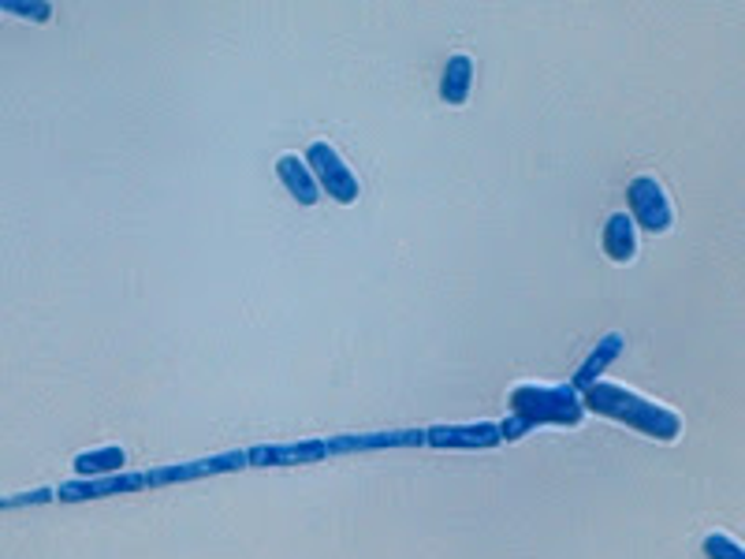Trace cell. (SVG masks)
Here are the masks:
<instances>
[{
  "mask_svg": "<svg viewBox=\"0 0 745 559\" xmlns=\"http://www.w3.org/2000/svg\"><path fill=\"white\" fill-rule=\"evenodd\" d=\"M581 406L604 414V418L634 425V429L656 436V441H675V436L682 433V418L671 411V406H663L656 400H645V395L622 389V384L593 381L586 389V400H581Z\"/></svg>",
  "mask_w": 745,
  "mask_h": 559,
  "instance_id": "1",
  "label": "cell"
},
{
  "mask_svg": "<svg viewBox=\"0 0 745 559\" xmlns=\"http://www.w3.org/2000/svg\"><path fill=\"white\" fill-rule=\"evenodd\" d=\"M619 348H622V335H619V332H611L608 340L600 343V348H597L593 354H589V362L578 370V377H575V384H570V389H581V392H586L589 384H593V381L600 377V370H604V365H608L611 359H615Z\"/></svg>",
  "mask_w": 745,
  "mask_h": 559,
  "instance_id": "9",
  "label": "cell"
},
{
  "mask_svg": "<svg viewBox=\"0 0 745 559\" xmlns=\"http://www.w3.org/2000/svg\"><path fill=\"white\" fill-rule=\"evenodd\" d=\"M469 83H474V64H469V56H452L447 60V71H444V97L452 101V105H463L469 97Z\"/></svg>",
  "mask_w": 745,
  "mask_h": 559,
  "instance_id": "8",
  "label": "cell"
},
{
  "mask_svg": "<svg viewBox=\"0 0 745 559\" xmlns=\"http://www.w3.org/2000/svg\"><path fill=\"white\" fill-rule=\"evenodd\" d=\"M306 165H310L318 187L329 190V198H335V201L359 198V176L346 168V161L340 157V149H335L332 142H313L310 154H306Z\"/></svg>",
  "mask_w": 745,
  "mask_h": 559,
  "instance_id": "3",
  "label": "cell"
},
{
  "mask_svg": "<svg viewBox=\"0 0 745 559\" xmlns=\"http://www.w3.org/2000/svg\"><path fill=\"white\" fill-rule=\"evenodd\" d=\"M586 406L578 400V389L570 384H518L511 392V422L499 425L504 441L529 433L534 425H578Z\"/></svg>",
  "mask_w": 745,
  "mask_h": 559,
  "instance_id": "2",
  "label": "cell"
},
{
  "mask_svg": "<svg viewBox=\"0 0 745 559\" xmlns=\"http://www.w3.org/2000/svg\"><path fill=\"white\" fill-rule=\"evenodd\" d=\"M630 209H634V217L630 220H641V228L645 231H668L671 220H675V209H671L668 190H663L652 176H638L634 183H630Z\"/></svg>",
  "mask_w": 745,
  "mask_h": 559,
  "instance_id": "4",
  "label": "cell"
},
{
  "mask_svg": "<svg viewBox=\"0 0 745 559\" xmlns=\"http://www.w3.org/2000/svg\"><path fill=\"white\" fill-rule=\"evenodd\" d=\"M138 485H146V477H105V482L97 485H68V489H60V496H101V493H116V489H138Z\"/></svg>",
  "mask_w": 745,
  "mask_h": 559,
  "instance_id": "11",
  "label": "cell"
},
{
  "mask_svg": "<svg viewBox=\"0 0 745 559\" xmlns=\"http://www.w3.org/2000/svg\"><path fill=\"white\" fill-rule=\"evenodd\" d=\"M127 463V455L120 452V447H101V452H90V455H79L75 459V470L79 474H120Z\"/></svg>",
  "mask_w": 745,
  "mask_h": 559,
  "instance_id": "10",
  "label": "cell"
},
{
  "mask_svg": "<svg viewBox=\"0 0 745 559\" xmlns=\"http://www.w3.org/2000/svg\"><path fill=\"white\" fill-rule=\"evenodd\" d=\"M604 253L611 261H634L638 253V224L630 213H611L604 224Z\"/></svg>",
  "mask_w": 745,
  "mask_h": 559,
  "instance_id": "6",
  "label": "cell"
},
{
  "mask_svg": "<svg viewBox=\"0 0 745 559\" xmlns=\"http://www.w3.org/2000/svg\"><path fill=\"white\" fill-rule=\"evenodd\" d=\"M704 552H708V559H745L742 545L731 541L727 534H708V537H704Z\"/></svg>",
  "mask_w": 745,
  "mask_h": 559,
  "instance_id": "12",
  "label": "cell"
},
{
  "mask_svg": "<svg viewBox=\"0 0 745 559\" xmlns=\"http://www.w3.org/2000/svg\"><path fill=\"white\" fill-rule=\"evenodd\" d=\"M277 172H280V179H283V187L291 190V198H299L302 206H313L318 201V179H313V172H310V165H306L302 157H294V154H288V157H280L277 161Z\"/></svg>",
  "mask_w": 745,
  "mask_h": 559,
  "instance_id": "7",
  "label": "cell"
},
{
  "mask_svg": "<svg viewBox=\"0 0 745 559\" xmlns=\"http://www.w3.org/2000/svg\"><path fill=\"white\" fill-rule=\"evenodd\" d=\"M504 436H499V425H436V429L425 433V444L436 447H496Z\"/></svg>",
  "mask_w": 745,
  "mask_h": 559,
  "instance_id": "5",
  "label": "cell"
}]
</instances>
